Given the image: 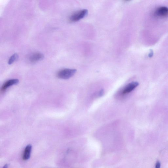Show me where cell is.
<instances>
[{"label":"cell","mask_w":168,"mask_h":168,"mask_svg":"<svg viewBox=\"0 0 168 168\" xmlns=\"http://www.w3.org/2000/svg\"><path fill=\"white\" fill-rule=\"evenodd\" d=\"M155 14L156 16L158 17H166L168 16V8L166 7L158 8Z\"/></svg>","instance_id":"cell-3"},{"label":"cell","mask_w":168,"mask_h":168,"mask_svg":"<svg viewBox=\"0 0 168 168\" xmlns=\"http://www.w3.org/2000/svg\"><path fill=\"white\" fill-rule=\"evenodd\" d=\"M139 85V83L136 82H131L124 87L123 91V94H128L134 90Z\"/></svg>","instance_id":"cell-4"},{"label":"cell","mask_w":168,"mask_h":168,"mask_svg":"<svg viewBox=\"0 0 168 168\" xmlns=\"http://www.w3.org/2000/svg\"><path fill=\"white\" fill-rule=\"evenodd\" d=\"M76 72V69H64L58 72L57 76L60 78L67 80L73 77Z\"/></svg>","instance_id":"cell-1"},{"label":"cell","mask_w":168,"mask_h":168,"mask_svg":"<svg viewBox=\"0 0 168 168\" xmlns=\"http://www.w3.org/2000/svg\"><path fill=\"white\" fill-rule=\"evenodd\" d=\"M44 55L40 53L36 52L32 54L29 58V61L32 63L38 62L44 58Z\"/></svg>","instance_id":"cell-5"},{"label":"cell","mask_w":168,"mask_h":168,"mask_svg":"<svg viewBox=\"0 0 168 168\" xmlns=\"http://www.w3.org/2000/svg\"><path fill=\"white\" fill-rule=\"evenodd\" d=\"M19 58L18 55L15 53L11 56L10 59H9L8 64L10 65L17 60Z\"/></svg>","instance_id":"cell-8"},{"label":"cell","mask_w":168,"mask_h":168,"mask_svg":"<svg viewBox=\"0 0 168 168\" xmlns=\"http://www.w3.org/2000/svg\"><path fill=\"white\" fill-rule=\"evenodd\" d=\"M32 150V146L31 144L27 145L25 149L23 155V159L26 161L29 160L31 156Z\"/></svg>","instance_id":"cell-7"},{"label":"cell","mask_w":168,"mask_h":168,"mask_svg":"<svg viewBox=\"0 0 168 168\" xmlns=\"http://www.w3.org/2000/svg\"><path fill=\"white\" fill-rule=\"evenodd\" d=\"M19 82V81L18 79H12L7 81L2 86L1 89L2 91H5L8 87L13 85H16Z\"/></svg>","instance_id":"cell-6"},{"label":"cell","mask_w":168,"mask_h":168,"mask_svg":"<svg viewBox=\"0 0 168 168\" xmlns=\"http://www.w3.org/2000/svg\"><path fill=\"white\" fill-rule=\"evenodd\" d=\"M88 10L84 9L74 13L70 17V20L71 22H74L78 21L82 19L87 15Z\"/></svg>","instance_id":"cell-2"},{"label":"cell","mask_w":168,"mask_h":168,"mask_svg":"<svg viewBox=\"0 0 168 168\" xmlns=\"http://www.w3.org/2000/svg\"><path fill=\"white\" fill-rule=\"evenodd\" d=\"M8 165L7 164L5 165L2 168H8Z\"/></svg>","instance_id":"cell-11"},{"label":"cell","mask_w":168,"mask_h":168,"mask_svg":"<svg viewBox=\"0 0 168 168\" xmlns=\"http://www.w3.org/2000/svg\"><path fill=\"white\" fill-rule=\"evenodd\" d=\"M104 94V90H101L99 93V96L100 97L103 96Z\"/></svg>","instance_id":"cell-9"},{"label":"cell","mask_w":168,"mask_h":168,"mask_svg":"<svg viewBox=\"0 0 168 168\" xmlns=\"http://www.w3.org/2000/svg\"><path fill=\"white\" fill-rule=\"evenodd\" d=\"M161 164L159 162H157L155 166V168H160Z\"/></svg>","instance_id":"cell-10"}]
</instances>
